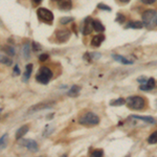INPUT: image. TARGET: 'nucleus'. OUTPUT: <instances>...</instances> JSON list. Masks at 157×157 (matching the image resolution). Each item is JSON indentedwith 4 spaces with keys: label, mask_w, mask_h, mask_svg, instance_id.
<instances>
[{
    "label": "nucleus",
    "mask_w": 157,
    "mask_h": 157,
    "mask_svg": "<svg viewBox=\"0 0 157 157\" xmlns=\"http://www.w3.org/2000/svg\"><path fill=\"white\" fill-rule=\"evenodd\" d=\"M126 104H127L128 108L132 109V110H141L145 108L146 101L143 97L133 95V97H129L126 100Z\"/></svg>",
    "instance_id": "nucleus-1"
},
{
    "label": "nucleus",
    "mask_w": 157,
    "mask_h": 157,
    "mask_svg": "<svg viewBox=\"0 0 157 157\" xmlns=\"http://www.w3.org/2000/svg\"><path fill=\"white\" fill-rule=\"evenodd\" d=\"M78 123L84 126H95L100 123V118L97 114L92 112H87L78 118Z\"/></svg>",
    "instance_id": "nucleus-2"
},
{
    "label": "nucleus",
    "mask_w": 157,
    "mask_h": 157,
    "mask_svg": "<svg viewBox=\"0 0 157 157\" xmlns=\"http://www.w3.org/2000/svg\"><path fill=\"white\" fill-rule=\"evenodd\" d=\"M143 22L147 27H151L157 24V13L154 10H148L143 14Z\"/></svg>",
    "instance_id": "nucleus-3"
},
{
    "label": "nucleus",
    "mask_w": 157,
    "mask_h": 157,
    "mask_svg": "<svg viewBox=\"0 0 157 157\" xmlns=\"http://www.w3.org/2000/svg\"><path fill=\"white\" fill-rule=\"evenodd\" d=\"M18 144L20 146H23L27 150H29L30 152H34L36 153L39 150V147H38V144L34 139H29V138H26V139H18Z\"/></svg>",
    "instance_id": "nucleus-4"
},
{
    "label": "nucleus",
    "mask_w": 157,
    "mask_h": 157,
    "mask_svg": "<svg viewBox=\"0 0 157 157\" xmlns=\"http://www.w3.org/2000/svg\"><path fill=\"white\" fill-rule=\"evenodd\" d=\"M37 14L39 16L40 19H42L43 21H47L50 22L54 20V15L52 13L49 11V10H46L44 7H40V9L37 10Z\"/></svg>",
    "instance_id": "nucleus-5"
},
{
    "label": "nucleus",
    "mask_w": 157,
    "mask_h": 157,
    "mask_svg": "<svg viewBox=\"0 0 157 157\" xmlns=\"http://www.w3.org/2000/svg\"><path fill=\"white\" fill-rule=\"evenodd\" d=\"M55 102H44V103H40L38 105H35L33 106L32 108L29 110V113H34V112H37V111H40V110H44V109H48V108H52L55 106Z\"/></svg>",
    "instance_id": "nucleus-6"
},
{
    "label": "nucleus",
    "mask_w": 157,
    "mask_h": 157,
    "mask_svg": "<svg viewBox=\"0 0 157 157\" xmlns=\"http://www.w3.org/2000/svg\"><path fill=\"white\" fill-rule=\"evenodd\" d=\"M92 30H94V29H93V20L91 19L90 17H88L84 21V26H83L82 33H83V35L87 36V35L92 33Z\"/></svg>",
    "instance_id": "nucleus-7"
},
{
    "label": "nucleus",
    "mask_w": 157,
    "mask_h": 157,
    "mask_svg": "<svg viewBox=\"0 0 157 157\" xmlns=\"http://www.w3.org/2000/svg\"><path fill=\"white\" fill-rule=\"evenodd\" d=\"M56 37L59 42H66L70 37V32L68 29H58L56 33Z\"/></svg>",
    "instance_id": "nucleus-8"
},
{
    "label": "nucleus",
    "mask_w": 157,
    "mask_h": 157,
    "mask_svg": "<svg viewBox=\"0 0 157 157\" xmlns=\"http://www.w3.org/2000/svg\"><path fill=\"white\" fill-rule=\"evenodd\" d=\"M59 7L61 10H64V11H69V10H71V7H72L71 0H60Z\"/></svg>",
    "instance_id": "nucleus-9"
},
{
    "label": "nucleus",
    "mask_w": 157,
    "mask_h": 157,
    "mask_svg": "<svg viewBox=\"0 0 157 157\" xmlns=\"http://www.w3.org/2000/svg\"><path fill=\"white\" fill-rule=\"evenodd\" d=\"M155 87V80L153 78H150L148 81L145 83V85H141L140 86V89L141 90H151Z\"/></svg>",
    "instance_id": "nucleus-10"
},
{
    "label": "nucleus",
    "mask_w": 157,
    "mask_h": 157,
    "mask_svg": "<svg viewBox=\"0 0 157 157\" xmlns=\"http://www.w3.org/2000/svg\"><path fill=\"white\" fill-rule=\"evenodd\" d=\"M112 58L114 59L115 61H117V62L121 63V64L124 65H131L132 64V61L128 60L127 58L123 57V56H120V55H112Z\"/></svg>",
    "instance_id": "nucleus-11"
},
{
    "label": "nucleus",
    "mask_w": 157,
    "mask_h": 157,
    "mask_svg": "<svg viewBox=\"0 0 157 157\" xmlns=\"http://www.w3.org/2000/svg\"><path fill=\"white\" fill-rule=\"evenodd\" d=\"M104 40H105V36H103V35H98V36L92 38V40H91V45L94 47H98L102 44Z\"/></svg>",
    "instance_id": "nucleus-12"
},
{
    "label": "nucleus",
    "mask_w": 157,
    "mask_h": 157,
    "mask_svg": "<svg viewBox=\"0 0 157 157\" xmlns=\"http://www.w3.org/2000/svg\"><path fill=\"white\" fill-rule=\"evenodd\" d=\"M29 129V126H27V125H24V126H22L21 128H19V129H18V131L16 132V139H20V138L23 137L25 134L27 133Z\"/></svg>",
    "instance_id": "nucleus-13"
},
{
    "label": "nucleus",
    "mask_w": 157,
    "mask_h": 157,
    "mask_svg": "<svg viewBox=\"0 0 157 157\" xmlns=\"http://www.w3.org/2000/svg\"><path fill=\"white\" fill-rule=\"evenodd\" d=\"M144 22L140 21H130L126 25V29H143Z\"/></svg>",
    "instance_id": "nucleus-14"
},
{
    "label": "nucleus",
    "mask_w": 157,
    "mask_h": 157,
    "mask_svg": "<svg viewBox=\"0 0 157 157\" xmlns=\"http://www.w3.org/2000/svg\"><path fill=\"white\" fill-rule=\"evenodd\" d=\"M36 80H37V82L41 83V84L46 85V84H48V82H49L50 78L48 77H46V75H42V73L39 72L36 75Z\"/></svg>",
    "instance_id": "nucleus-15"
},
{
    "label": "nucleus",
    "mask_w": 157,
    "mask_h": 157,
    "mask_svg": "<svg viewBox=\"0 0 157 157\" xmlns=\"http://www.w3.org/2000/svg\"><path fill=\"white\" fill-rule=\"evenodd\" d=\"M32 71H33V65L27 64L26 67H25V71L23 73V82H27V80H29L30 75H32Z\"/></svg>",
    "instance_id": "nucleus-16"
},
{
    "label": "nucleus",
    "mask_w": 157,
    "mask_h": 157,
    "mask_svg": "<svg viewBox=\"0 0 157 157\" xmlns=\"http://www.w3.org/2000/svg\"><path fill=\"white\" fill-rule=\"evenodd\" d=\"M132 118H136V120L144 121L145 123L148 124H155V120L151 116H138V115H132Z\"/></svg>",
    "instance_id": "nucleus-17"
},
{
    "label": "nucleus",
    "mask_w": 157,
    "mask_h": 157,
    "mask_svg": "<svg viewBox=\"0 0 157 157\" xmlns=\"http://www.w3.org/2000/svg\"><path fill=\"white\" fill-rule=\"evenodd\" d=\"M93 29L98 33H102L105 30V26L102 24V22L98 21V20H93Z\"/></svg>",
    "instance_id": "nucleus-18"
},
{
    "label": "nucleus",
    "mask_w": 157,
    "mask_h": 157,
    "mask_svg": "<svg viewBox=\"0 0 157 157\" xmlns=\"http://www.w3.org/2000/svg\"><path fill=\"white\" fill-rule=\"evenodd\" d=\"M78 92H80V87L77 85H73L72 87L70 88V90L68 91V95H69V97L75 98V97H78Z\"/></svg>",
    "instance_id": "nucleus-19"
},
{
    "label": "nucleus",
    "mask_w": 157,
    "mask_h": 157,
    "mask_svg": "<svg viewBox=\"0 0 157 157\" xmlns=\"http://www.w3.org/2000/svg\"><path fill=\"white\" fill-rule=\"evenodd\" d=\"M39 72H40V73H42V75H46V77H48L49 78H52V71L49 69L48 67H45V66L41 67V68L39 69Z\"/></svg>",
    "instance_id": "nucleus-20"
},
{
    "label": "nucleus",
    "mask_w": 157,
    "mask_h": 157,
    "mask_svg": "<svg viewBox=\"0 0 157 157\" xmlns=\"http://www.w3.org/2000/svg\"><path fill=\"white\" fill-rule=\"evenodd\" d=\"M148 143L150 145H154V144H157V130L155 132H153L150 136L148 137Z\"/></svg>",
    "instance_id": "nucleus-21"
},
{
    "label": "nucleus",
    "mask_w": 157,
    "mask_h": 157,
    "mask_svg": "<svg viewBox=\"0 0 157 157\" xmlns=\"http://www.w3.org/2000/svg\"><path fill=\"white\" fill-rule=\"evenodd\" d=\"M29 43H26V44H24V46L22 47V54H23L24 58L25 59H29Z\"/></svg>",
    "instance_id": "nucleus-22"
},
{
    "label": "nucleus",
    "mask_w": 157,
    "mask_h": 157,
    "mask_svg": "<svg viewBox=\"0 0 157 157\" xmlns=\"http://www.w3.org/2000/svg\"><path fill=\"white\" fill-rule=\"evenodd\" d=\"M126 103V100H124V98H117V100H114V101H111L110 102V105L111 106H121L124 105V104Z\"/></svg>",
    "instance_id": "nucleus-23"
},
{
    "label": "nucleus",
    "mask_w": 157,
    "mask_h": 157,
    "mask_svg": "<svg viewBox=\"0 0 157 157\" xmlns=\"http://www.w3.org/2000/svg\"><path fill=\"white\" fill-rule=\"evenodd\" d=\"M1 63L2 64H6L7 65V66H11V65L13 64V61L10 59L9 57H6V56H1Z\"/></svg>",
    "instance_id": "nucleus-24"
},
{
    "label": "nucleus",
    "mask_w": 157,
    "mask_h": 157,
    "mask_svg": "<svg viewBox=\"0 0 157 157\" xmlns=\"http://www.w3.org/2000/svg\"><path fill=\"white\" fill-rule=\"evenodd\" d=\"M4 50H6V52L7 56H13V57L15 56V49L13 48L12 46H6Z\"/></svg>",
    "instance_id": "nucleus-25"
},
{
    "label": "nucleus",
    "mask_w": 157,
    "mask_h": 157,
    "mask_svg": "<svg viewBox=\"0 0 157 157\" xmlns=\"http://www.w3.org/2000/svg\"><path fill=\"white\" fill-rule=\"evenodd\" d=\"M73 20V18L71 17H63V18L60 19V23L61 24H67L68 22H71Z\"/></svg>",
    "instance_id": "nucleus-26"
},
{
    "label": "nucleus",
    "mask_w": 157,
    "mask_h": 157,
    "mask_svg": "<svg viewBox=\"0 0 157 157\" xmlns=\"http://www.w3.org/2000/svg\"><path fill=\"white\" fill-rule=\"evenodd\" d=\"M103 154H104V152L102 150H95V151H93L92 153H91V156H98V157H101V156H103Z\"/></svg>",
    "instance_id": "nucleus-27"
},
{
    "label": "nucleus",
    "mask_w": 157,
    "mask_h": 157,
    "mask_svg": "<svg viewBox=\"0 0 157 157\" xmlns=\"http://www.w3.org/2000/svg\"><path fill=\"white\" fill-rule=\"evenodd\" d=\"M6 137H7V134H4V135L1 137V149H4V148H6Z\"/></svg>",
    "instance_id": "nucleus-28"
},
{
    "label": "nucleus",
    "mask_w": 157,
    "mask_h": 157,
    "mask_svg": "<svg viewBox=\"0 0 157 157\" xmlns=\"http://www.w3.org/2000/svg\"><path fill=\"white\" fill-rule=\"evenodd\" d=\"M48 59V55L46 54H42L41 56H39V60L41 61V62H44V61H46Z\"/></svg>",
    "instance_id": "nucleus-29"
},
{
    "label": "nucleus",
    "mask_w": 157,
    "mask_h": 157,
    "mask_svg": "<svg viewBox=\"0 0 157 157\" xmlns=\"http://www.w3.org/2000/svg\"><path fill=\"white\" fill-rule=\"evenodd\" d=\"M98 6V9H101V10H106V11H111L110 7H108V6H104V4H102V3H100Z\"/></svg>",
    "instance_id": "nucleus-30"
},
{
    "label": "nucleus",
    "mask_w": 157,
    "mask_h": 157,
    "mask_svg": "<svg viewBox=\"0 0 157 157\" xmlns=\"http://www.w3.org/2000/svg\"><path fill=\"white\" fill-rule=\"evenodd\" d=\"M33 47H34V50H40L41 49V46L39 44H37L36 42H33Z\"/></svg>",
    "instance_id": "nucleus-31"
},
{
    "label": "nucleus",
    "mask_w": 157,
    "mask_h": 157,
    "mask_svg": "<svg viewBox=\"0 0 157 157\" xmlns=\"http://www.w3.org/2000/svg\"><path fill=\"white\" fill-rule=\"evenodd\" d=\"M118 21H125V17L123 16V15H121V14H118L117 15V18H116V22H118Z\"/></svg>",
    "instance_id": "nucleus-32"
},
{
    "label": "nucleus",
    "mask_w": 157,
    "mask_h": 157,
    "mask_svg": "<svg viewBox=\"0 0 157 157\" xmlns=\"http://www.w3.org/2000/svg\"><path fill=\"white\" fill-rule=\"evenodd\" d=\"M140 1L145 4H152V3H154L156 0H140Z\"/></svg>",
    "instance_id": "nucleus-33"
},
{
    "label": "nucleus",
    "mask_w": 157,
    "mask_h": 157,
    "mask_svg": "<svg viewBox=\"0 0 157 157\" xmlns=\"http://www.w3.org/2000/svg\"><path fill=\"white\" fill-rule=\"evenodd\" d=\"M137 82H139L140 84H144V83L147 82V78H137Z\"/></svg>",
    "instance_id": "nucleus-34"
},
{
    "label": "nucleus",
    "mask_w": 157,
    "mask_h": 157,
    "mask_svg": "<svg viewBox=\"0 0 157 157\" xmlns=\"http://www.w3.org/2000/svg\"><path fill=\"white\" fill-rule=\"evenodd\" d=\"M14 71H15V75H20V70L18 68V65H16V66L14 67Z\"/></svg>",
    "instance_id": "nucleus-35"
},
{
    "label": "nucleus",
    "mask_w": 157,
    "mask_h": 157,
    "mask_svg": "<svg viewBox=\"0 0 157 157\" xmlns=\"http://www.w3.org/2000/svg\"><path fill=\"white\" fill-rule=\"evenodd\" d=\"M121 2H123V3H128L129 1H130V0H120Z\"/></svg>",
    "instance_id": "nucleus-36"
},
{
    "label": "nucleus",
    "mask_w": 157,
    "mask_h": 157,
    "mask_svg": "<svg viewBox=\"0 0 157 157\" xmlns=\"http://www.w3.org/2000/svg\"><path fill=\"white\" fill-rule=\"evenodd\" d=\"M35 2H36V3H40V2L42 1V0H34Z\"/></svg>",
    "instance_id": "nucleus-37"
},
{
    "label": "nucleus",
    "mask_w": 157,
    "mask_h": 157,
    "mask_svg": "<svg viewBox=\"0 0 157 157\" xmlns=\"http://www.w3.org/2000/svg\"><path fill=\"white\" fill-rule=\"evenodd\" d=\"M150 65H157V61H156V62H153V63H151Z\"/></svg>",
    "instance_id": "nucleus-38"
},
{
    "label": "nucleus",
    "mask_w": 157,
    "mask_h": 157,
    "mask_svg": "<svg viewBox=\"0 0 157 157\" xmlns=\"http://www.w3.org/2000/svg\"><path fill=\"white\" fill-rule=\"evenodd\" d=\"M52 1H57V2H59V1H60V0H52Z\"/></svg>",
    "instance_id": "nucleus-39"
}]
</instances>
